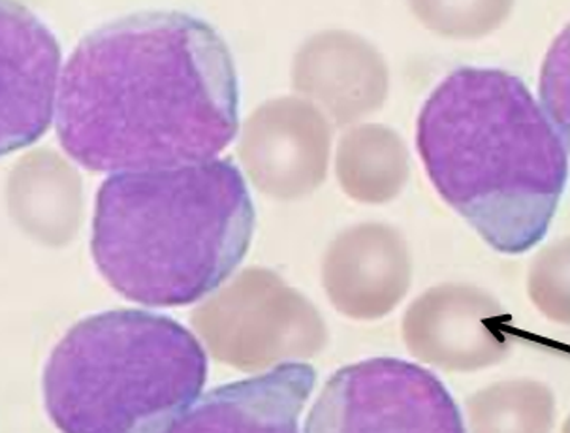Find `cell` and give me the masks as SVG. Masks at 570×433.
Masks as SVG:
<instances>
[{"instance_id": "obj_5", "label": "cell", "mask_w": 570, "mask_h": 433, "mask_svg": "<svg viewBox=\"0 0 570 433\" xmlns=\"http://www.w3.org/2000/svg\"><path fill=\"white\" fill-rule=\"evenodd\" d=\"M195 324L217 361L247 373L313 358L330 342L315 305L266 268L243 269L207 299Z\"/></svg>"}, {"instance_id": "obj_4", "label": "cell", "mask_w": 570, "mask_h": 433, "mask_svg": "<svg viewBox=\"0 0 570 433\" xmlns=\"http://www.w3.org/2000/svg\"><path fill=\"white\" fill-rule=\"evenodd\" d=\"M206 378L204 347L183 324L114 309L81 318L57 343L43 403L61 433H166Z\"/></svg>"}, {"instance_id": "obj_3", "label": "cell", "mask_w": 570, "mask_h": 433, "mask_svg": "<svg viewBox=\"0 0 570 433\" xmlns=\"http://www.w3.org/2000/svg\"><path fill=\"white\" fill-rule=\"evenodd\" d=\"M255 223V204L232 159L111 174L95 201L92 258L130 302L183 307L234 274Z\"/></svg>"}, {"instance_id": "obj_9", "label": "cell", "mask_w": 570, "mask_h": 433, "mask_svg": "<svg viewBox=\"0 0 570 433\" xmlns=\"http://www.w3.org/2000/svg\"><path fill=\"white\" fill-rule=\"evenodd\" d=\"M61 46L19 2H0V157L32 146L56 119Z\"/></svg>"}, {"instance_id": "obj_2", "label": "cell", "mask_w": 570, "mask_h": 433, "mask_svg": "<svg viewBox=\"0 0 570 433\" xmlns=\"http://www.w3.org/2000/svg\"><path fill=\"white\" fill-rule=\"evenodd\" d=\"M416 147L450 208L503 255L547 238L567 184V144L528 86L498 68H460L416 122Z\"/></svg>"}, {"instance_id": "obj_6", "label": "cell", "mask_w": 570, "mask_h": 433, "mask_svg": "<svg viewBox=\"0 0 570 433\" xmlns=\"http://www.w3.org/2000/svg\"><path fill=\"white\" fill-rule=\"evenodd\" d=\"M305 433H465V426L433 373L400 358H370L332 375Z\"/></svg>"}, {"instance_id": "obj_8", "label": "cell", "mask_w": 570, "mask_h": 433, "mask_svg": "<svg viewBox=\"0 0 570 433\" xmlns=\"http://www.w3.org/2000/svg\"><path fill=\"white\" fill-rule=\"evenodd\" d=\"M332 129L316 106L279 97L245 121L239 159L256 189L275 200H299L315 193L328 174Z\"/></svg>"}, {"instance_id": "obj_14", "label": "cell", "mask_w": 570, "mask_h": 433, "mask_svg": "<svg viewBox=\"0 0 570 433\" xmlns=\"http://www.w3.org/2000/svg\"><path fill=\"white\" fill-rule=\"evenodd\" d=\"M468 416L471 433H550L556 397L539 381H503L474 392Z\"/></svg>"}, {"instance_id": "obj_1", "label": "cell", "mask_w": 570, "mask_h": 433, "mask_svg": "<svg viewBox=\"0 0 570 433\" xmlns=\"http://www.w3.org/2000/svg\"><path fill=\"white\" fill-rule=\"evenodd\" d=\"M57 138L91 171H155L215 160L239 129L230 49L204 19L140 12L81 38L61 70Z\"/></svg>"}, {"instance_id": "obj_15", "label": "cell", "mask_w": 570, "mask_h": 433, "mask_svg": "<svg viewBox=\"0 0 570 433\" xmlns=\"http://www.w3.org/2000/svg\"><path fill=\"white\" fill-rule=\"evenodd\" d=\"M534 305L556 323H569V239L540 253L529 274Z\"/></svg>"}, {"instance_id": "obj_7", "label": "cell", "mask_w": 570, "mask_h": 433, "mask_svg": "<svg viewBox=\"0 0 570 433\" xmlns=\"http://www.w3.org/2000/svg\"><path fill=\"white\" fill-rule=\"evenodd\" d=\"M414 358L443 372L498 366L512 351L509 313L474 285L444 283L414 299L401 321Z\"/></svg>"}, {"instance_id": "obj_10", "label": "cell", "mask_w": 570, "mask_h": 433, "mask_svg": "<svg viewBox=\"0 0 570 433\" xmlns=\"http://www.w3.org/2000/svg\"><path fill=\"white\" fill-rule=\"evenodd\" d=\"M413 279L405 238L384 223L346 228L322 258V287L335 309L354 321H379L403 302Z\"/></svg>"}, {"instance_id": "obj_12", "label": "cell", "mask_w": 570, "mask_h": 433, "mask_svg": "<svg viewBox=\"0 0 570 433\" xmlns=\"http://www.w3.org/2000/svg\"><path fill=\"white\" fill-rule=\"evenodd\" d=\"M315 383L309 364H281L206 392L166 433H299L297 419Z\"/></svg>"}, {"instance_id": "obj_11", "label": "cell", "mask_w": 570, "mask_h": 433, "mask_svg": "<svg viewBox=\"0 0 570 433\" xmlns=\"http://www.w3.org/2000/svg\"><path fill=\"white\" fill-rule=\"evenodd\" d=\"M389 67L373 43L346 31H324L299 48L292 86L321 106L335 127L381 110L389 97Z\"/></svg>"}, {"instance_id": "obj_13", "label": "cell", "mask_w": 570, "mask_h": 433, "mask_svg": "<svg viewBox=\"0 0 570 433\" xmlns=\"http://www.w3.org/2000/svg\"><path fill=\"white\" fill-rule=\"evenodd\" d=\"M341 189L362 204H386L411 174L401 136L384 125H358L341 138L335 159Z\"/></svg>"}]
</instances>
